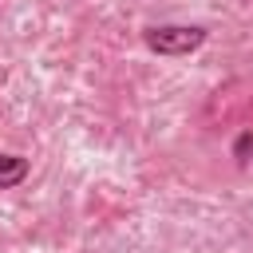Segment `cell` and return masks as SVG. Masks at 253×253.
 I'll return each instance as SVG.
<instances>
[{"label": "cell", "instance_id": "obj_1", "mask_svg": "<svg viewBox=\"0 0 253 253\" xmlns=\"http://www.w3.org/2000/svg\"><path fill=\"white\" fill-rule=\"evenodd\" d=\"M206 28L202 24H158V28H146L142 32V43L154 51V55H170V59H178V55H190V51H198L202 43H206Z\"/></svg>", "mask_w": 253, "mask_h": 253}, {"label": "cell", "instance_id": "obj_2", "mask_svg": "<svg viewBox=\"0 0 253 253\" xmlns=\"http://www.w3.org/2000/svg\"><path fill=\"white\" fill-rule=\"evenodd\" d=\"M28 170H32V162L24 154H4L0 150V190H16L28 178Z\"/></svg>", "mask_w": 253, "mask_h": 253}, {"label": "cell", "instance_id": "obj_3", "mask_svg": "<svg viewBox=\"0 0 253 253\" xmlns=\"http://www.w3.org/2000/svg\"><path fill=\"white\" fill-rule=\"evenodd\" d=\"M229 150H233V158H237V162H253V130H241V134L233 138V146H229Z\"/></svg>", "mask_w": 253, "mask_h": 253}]
</instances>
